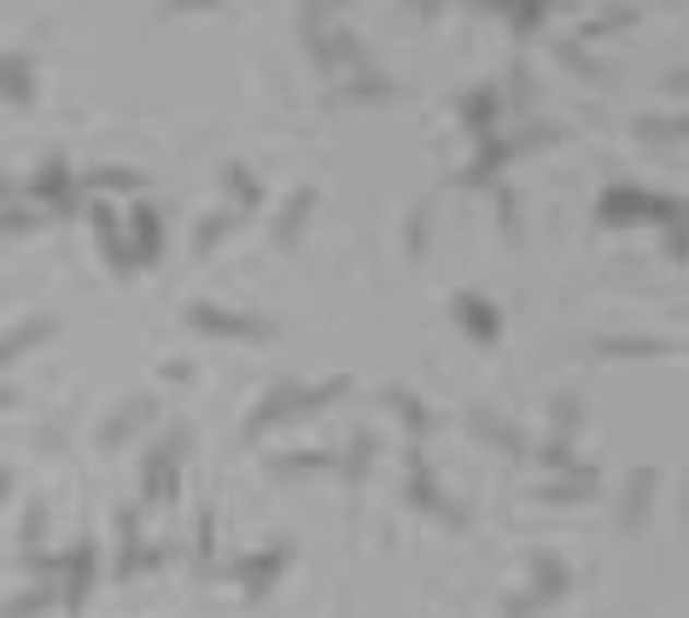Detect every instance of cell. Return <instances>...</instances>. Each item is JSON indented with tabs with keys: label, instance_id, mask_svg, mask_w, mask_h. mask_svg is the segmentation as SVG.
Returning a JSON list of instances; mask_svg holds the SVG:
<instances>
[{
	"label": "cell",
	"instance_id": "1",
	"mask_svg": "<svg viewBox=\"0 0 689 618\" xmlns=\"http://www.w3.org/2000/svg\"><path fill=\"white\" fill-rule=\"evenodd\" d=\"M181 455H188V426H170V432H164V443H153V450H146V473H141V496H146V502H176Z\"/></svg>",
	"mask_w": 689,
	"mask_h": 618
},
{
	"label": "cell",
	"instance_id": "2",
	"mask_svg": "<svg viewBox=\"0 0 689 618\" xmlns=\"http://www.w3.org/2000/svg\"><path fill=\"white\" fill-rule=\"evenodd\" d=\"M684 204L678 199H654V193H637V187H608L602 193V222L608 228H626V222H678Z\"/></svg>",
	"mask_w": 689,
	"mask_h": 618
},
{
	"label": "cell",
	"instance_id": "3",
	"mask_svg": "<svg viewBox=\"0 0 689 618\" xmlns=\"http://www.w3.org/2000/svg\"><path fill=\"white\" fill-rule=\"evenodd\" d=\"M188 328L211 333V338H275V321L234 316V309H223V304H188Z\"/></svg>",
	"mask_w": 689,
	"mask_h": 618
},
{
	"label": "cell",
	"instance_id": "4",
	"mask_svg": "<svg viewBox=\"0 0 689 618\" xmlns=\"http://www.w3.org/2000/svg\"><path fill=\"white\" fill-rule=\"evenodd\" d=\"M409 502L421 508V513H432V520H444L450 531H462L467 525V513L450 502V496L439 490V478L427 473V461H421V450H409Z\"/></svg>",
	"mask_w": 689,
	"mask_h": 618
},
{
	"label": "cell",
	"instance_id": "5",
	"mask_svg": "<svg viewBox=\"0 0 689 618\" xmlns=\"http://www.w3.org/2000/svg\"><path fill=\"white\" fill-rule=\"evenodd\" d=\"M146 420H158V397H123L117 403V415L99 426V450H123Z\"/></svg>",
	"mask_w": 689,
	"mask_h": 618
},
{
	"label": "cell",
	"instance_id": "6",
	"mask_svg": "<svg viewBox=\"0 0 689 618\" xmlns=\"http://www.w3.org/2000/svg\"><path fill=\"white\" fill-rule=\"evenodd\" d=\"M462 129L474 134V141H497V129H502V94L497 88H474V94H462Z\"/></svg>",
	"mask_w": 689,
	"mask_h": 618
},
{
	"label": "cell",
	"instance_id": "7",
	"mask_svg": "<svg viewBox=\"0 0 689 618\" xmlns=\"http://www.w3.org/2000/svg\"><path fill=\"white\" fill-rule=\"evenodd\" d=\"M532 572H537V583H532V590H526V595H520L514 607H509V618H532L537 607H544V601H556V595L567 590V566H561V560L532 555Z\"/></svg>",
	"mask_w": 689,
	"mask_h": 618
},
{
	"label": "cell",
	"instance_id": "8",
	"mask_svg": "<svg viewBox=\"0 0 689 618\" xmlns=\"http://www.w3.org/2000/svg\"><path fill=\"white\" fill-rule=\"evenodd\" d=\"M281 566H287V543H269L263 555H246L240 566H234V578L246 583V595H251V601H263V595H269V583L281 578Z\"/></svg>",
	"mask_w": 689,
	"mask_h": 618
},
{
	"label": "cell",
	"instance_id": "9",
	"mask_svg": "<svg viewBox=\"0 0 689 618\" xmlns=\"http://www.w3.org/2000/svg\"><path fill=\"white\" fill-rule=\"evenodd\" d=\"M654 490H661V473H654V467H637L631 485H626V502H619V525H626V531H643L649 513H654Z\"/></svg>",
	"mask_w": 689,
	"mask_h": 618
},
{
	"label": "cell",
	"instance_id": "10",
	"mask_svg": "<svg viewBox=\"0 0 689 618\" xmlns=\"http://www.w3.org/2000/svg\"><path fill=\"white\" fill-rule=\"evenodd\" d=\"M293 408H298V385L287 380V385H275V391H269V397L246 415V443L263 438V432H275L281 420H293Z\"/></svg>",
	"mask_w": 689,
	"mask_h": 618
},
{
	"label": "cell",
	"instance_id": "11",
	"mask_svg": "<svg viewBox=\"0 0 689 618\" xmlns=\"http://www.w3.org/2000/svg\"><path fill=\"white\" fill-rule=\"evenodd\" d=\"M134 269H153L158 263V257H164V216L153 211V204H134Z\"/></svg>",
	"mask_w": 689,
	"mask_h": 618
},
{
	"label": "cell",
	"instance_id": "12",
	"mask_svg": "<svg viewBox=\"0 0 689 618\" xmlns=\"http://www.w3.org/2000/svg\"><path fill=\"white\" fill-rule=\"evenodd\" d=\"M456 316H462V328L474 333L479 345H497L502 316H497V304H491V298H479V292H456Z\"/></svg>",
	"mask_w": 689,
	"mask_h": 618
},
{
	"label": "cell",
	"instance_id": "13",
	"mask_svg": "<svg viewBox=\"0 0 689 618\" xmlns=\"http://www.w3.org/2000/svg\"><path fill=\"white\" fill-rule=\"evenodd\" d=\"M94 543H76L71 548V560H64L59 566V572H64V590H59V601H64V607H82V601H88V583H94Z\"/></svg>",
	"mask_w": 689,
	"mask_h": 618
},
{
	"label": "cell",
	"instance_id": "14",
	"mask_svg": "<svg viewBox=\"0 0 689 618\" xmlns=\"http://www.w3.org/2000/svg\"><path fill=\"white\" fill-rule=\"evenodd\" d=\"M0 99H12V106L36 99V64H29V54H0Z\"/></svg>",
	"mask_w": 689,
	"mask_h": 618
},
{
	"label": "cell",
	"instance_id": "15",
	"mask_svg": "<svg viewBox=\"0 0 689 618\" xmlns=\"http://www.w3.org/2000/svg\"><path fill=\"white\" fill-rule=\"evenodd\" d=\"M532 496H537V502H549V508L591 502V496H596V473H591V467H579V473H567V478H549V485H537Z\"/></svg>",
	"mask_w": 689,
	"mask_h": 618
},
{
	"label": "cell",
	"instance_id": "16",
	"mask_svg": "<svg viewBox=\"0 0 689 618\" xmlns=\"http://www.w3.org/2000/svg\"><path fill=\"white\" fill-rule=\"evenodd\" d=\"M88 216H94V234H99V251H106V263L117 274H134V257L123 246V234H117V211L111 204H88Z\"/></svg>",
	"mask_w": 689,
	"mask_h": 618
},
{
	"label": "cell",
	"instance_id": "17",
	"mask_svg": "<svg viewBox=\"0 0 689 618\" xmlns=\"http://www.w3.org/2000/svg\"><path fill=\"white\" fill-rule=\"evenodd\" d=\"M54 338V321L36 316V321H24V328H12V333H0V368H12V363H24L36 345H47Z\"/></svg>",
	"mask_w": 689,
	"mask_h": 618
},
{
	"label": "cell",
	"instance_id": "18",
	"mask_svg": "<svg viewBox=\"0 0 689 618\" xmlns=\"http://www.w3.org/2000/svg\"><path fill=\"white\" fill-rule=\"evenodd\" d=\"M29 193H36L41 204H59V199H71V193H76V176H71V164H64L59 152H54V158H47V164L36 169V181H29Z\"/></svg>",
	"mask_w": 689,
	"mask_h": 618
},
{
	"label": "cell",
	"instance_id": "19",
	"mask_svg": "<svg viewBox=\"0 0 689 618\" xmlns=\"http://www.w3.org/2000/svg\"><path fill=\"white\" fill-rule=\"evenodd\" d=\"M509 158H514V152H509V141H502V134H497V141H479V152H474V164H467V176H462V181H467V187L497 181Z\"/></svg>",
	"mask_w": 689,
	"mask_h": 618
},
{
	"label": "cell",
	"instance_id": "20",
	"mask_svg": "<svg viewBox=\"0 0 689 618\" xmlns=\"http://www.w3.org/2000/svg\"><path fill=\"white\" fill-rule=\"evenodd\" d=\"M310 211H316V187H298V193L281 204V222H275V239H281V246H293V239L305 234Z\"/></svg>",
	"mask_w": 689,
	"mask_h": 618
},
{
	"label": "cell",
	"instance_id": "21",
	"mask_svg": "<svg viewBox=\"0 0 689 618\" xmlns=\"http://www.w3.org/2000/svg\"><path fill=\"white\" fill-rule=\"evenodd\" d=\"M368 99H392V76L363 71V76H351L345 88H333V106H368Z\"/></svg>",
	"mask_w": 689,
	"mask_h": 618
},
{
	"label": "cell",
	"instance_id": "22",
	"mask_svg": "<svg viewBox=\"0 0 689 618\" xmlns=\"http://www.w3.org/2000/svg\"><path fill=\"white\" fill-rule=\"evenodd\" d=\"M117 531H123V543H117V578H134L146 566V543H141V520L134 513H123L117 520Z\"/></svg>",
	"mask_w": 689,
	"mask_h": 618
},
{
	"label": "cell",
	"instance_id": "23",
	"mask_svg": "<svg viewBox=\"0 0 689 618\" xmlns=\"http://www.w3.org/2000/svg\"><path fill=\"white\" fill-rule=\"evenodd\" d=\"M375 450H380L375 432H357V438H351V450H345V461H340V473H345L351 490H357L363 478H368V467H375Z\"/></svg>",
	"mask_w": 689,
	"mask_h": 618
},
{
	"label": "cell",
	"instance_id": "24",
	"mask_svg": "<svg viewBox=\"0 0 689 618\" xmlns=\"http://www.w3.org/2000/svg\"><path fill=\"white\" fill-rule=\"evenodd\" d=\"M240 222H246L240 211H216V216H205V222H199V234H193V257H211L234 228H240Z\"/></svg>",
	"mask_w": 689,
	"mask_h": 618
},
{
	"label": "cell",
	"instance_id": "25",
	"mask_svg": "<svg viewBox=\"0 0 689 618\" xmlns=\"http://www.w3.org/2000/svg\"><path fill=\"white\" fill-rule=\"evenodd\" d=\"M467 420H474V432H479V438H491L497 450H509V455H526V438H520V432H514L509 420L485 415V408H474V415H467Z\"/></svg>",
	"mask_w": 689,
	"mask_h": 618
},
{
	"label": "cell",
	"instance_id": "26",
	"mask_svg": "<svg viewBox=\"0 0 689 618\" xmlns=\"http://www.w3.org/2000/svg\"><path fill=\"white\" fill-rule=\"evenodd\" d=\"M345 391H351L345 373H333V380H322V385H298V408H293V420H298V415H316V408H328L333 397H345Z\"/></svg>",
	"mask_w": 689,
	"mask_h": 618
},
{
	"label": "cell",
	"instance_id": "27",
	"mask_svg": "<svg viewBox=\"0 0 689 618\" xmlns=\"http://www.w3.org/2000/svg\"><path fill=\"white\" fill-rule=\"evenodd\" d=\"M385 408H392V415L403 420V426H409V432L415 438H421L427 432V426H432V415H427V408H421V397H415V391H385V397H380Z\"/></svg>",
	"mask_w": 689,
	"mask_h": 618
},
{
	"label": "cell",
	"instance_id": "28",
	"mask_svg": "<svg viewBox=\"0 0 689 618\" xmlns=\"http://www.w3.org/2000/svg\"><path fill=\"white\" fill-rule=\"evenodd\" d=\"M47 607H59V590H54V583H41V590L7 601V607H0V618H41Z\"/></svg>",
	"mask_w": 689,
	"mask_h": 618
},
{
	"label": "cell",
	"instance_id": "29",
	"mask_svg": "<svg viewBox=\"0 0 689 618\" xmlns=\"http://www.w3.org/2000/svg\"><path fill=\"white\" fill-rule=\"evenodd\" d=\"M228 187H234V199H240V216H246V211H258V204H263V181L251 176L246 164H228Z\"/></svg>",
	"mask_w": 689,
	"mask_h": 618
},
{
	"label": "cell",
	"instance_id": "30",
	"mask_svg": "<svg viewBox=\"0 0 689 618\" xmlns=\"http://www.w3.org/2000/svg\"><path fill=\"white\" fill-rule=\"evenodd\" d=\"M596 350L614 356V363L619 356H672V345H661V338H602Z\"/></svg>",
	"mask_w": 689,
	"mask_h": 618
},
{
	"label": "cell",
	"instance_id": "31",
	"mask_svg": "<svg viewBox=\"0 0 689 618\" xmlns=\"http://www.w3.org/2000/svg\"><path fill=\"white\" fill-rule=\"evenodd\" d=\"M556 59L567 64V71H579L584 82H602V76H608V71H602V64H596L591 54H584V47H579V41H556Z\"/></svg>",
	"mask_w": 689,
	"mask_h": 618
},
{
	"label": "cell",
	"instance_id": "32",
	"mask_svg": "<svg viewBox=\"0 0 689 618\" xmlns=\"http://www.w3.org/2000/svg\"><path fill=\"white\" fill-rule=\"evenodd\" d=\"M82 181H88L94 193H134V187H141V176H134V169H88Z\"/></svg>",
	"mask_w": 689,
	"mask_h": 618
},
{
	"label": "cell",
	"instance_id": "33",
	"mask_svg": "<svg viewBox=\"0 0 689 618\" xmlns=\"http://www.w3.org/2000/svg\"><path fill=\"white\" fill-rule=\"evenodd\" d=\"M579 426H584V403L579 397H556V443H573Z\"/></svg>",
	"mask_w": 689,
	"mask_h": 618
},
{
	"label": "cell",
	"instance_id": "34",
	"mask_svg": "<svg viewBox=\"0 0 689 618\" xmlns=\"http://www.w3.org/2000/svg\"><path fill=\"white\" fill-rule=\"evenodd\" d=\"M637 134H643V141H654V146L684 141V117H643V123H637Z\"/></svg>",
	"mask_w": 689,
	"mask_h": 618
},
{
	"label": "cell",
	"instance_id": "35",
	"mask_svg": "<svg viewBox=\"0 0 689 618\" xmlns=\"http://www.w3.org/2000/svg\"><path fill=\"white\" fill-rule=\"evenodd\" d=\"M637 24V12L631 7H614V12H602V19H591L579 29V36H619V29H631Z\"/></svg>",
	"mask_w": 689,
	"mask_h": 618
},
{
	"label": "cell",
	"instance_id": "36",
	"mask_svg": "<svg viewBox=\"0 0 689 618\" xmlns=\"http://www.w3.org/2000/svg\"><path fill=\"white\" fill-rule=\"evenodd\" d=\"M36 211H29V204H19V199H12V204H0V234H29V228H36Z\"/></svg>",
	"mask_w": 689,
	"mask_h": 618
},
{
	"label": "cell",
	"instance_id": "37",
	"mask_svg": "<svg viewBox=\"0 0 689 618\" xmlns=\"http://www.w3.org/2000/svg\"><path fill=\"white\" fill-rule=\"evenodd\" d=\"M497 12H502V19L514 24V36H532V29L549 19V7H497Z\"/></svg>",
	"mask_w": 689,
	"mask_h": 618
},
{
	"label": "cell",
	"instance_id": "38",
	"mask_svg": "<svg viewBox=\"0 0 689 618\" xmlns=\"http://www.w3.org/2000/svg\"><path fill=\"white\" fill-rule=\"evenodd\" d=\"M497 222H502V239H520V199L509 187H497Z\"/></svg>",
	"mask_w": 689,
	"mask_h": 618
},
{
	"label": "cell",
	"instance_id": "39",
	"mask_svg": "<svg viewBox=\"0 0 689 618\" xmlns=\"http://www.w3.org/2000/svg\"><path fill=\"white\" fill-rule=\"evenodd\" d=\"M322 467H333V455H281V461H275L281 478H293V473H322Z\"/></svg>",
	"mask_w": 689,
	"mask_h": 618
},
{
	"label": "cell",
	"instance_id": "40",
	"mask_svg": "<svg viewBox=\"0 0 689 618\" xmlns=\"http://www.w3.org/2000/svg\"><path fill=\"white\" fill-rule=\"evenodd\" d=\"M427 222H432V204H415L409 211V257H427Z\"/></svg>",
	"mask_w": 689,
	"mask_h": 618
},
{
	"label": "cell",
	"instance_id": "41",
	"mask_svg": "<svg viewBox=\"0 0 689 618\" xmlns=\"http://www.w3.org/2000/svg\"><path fill=\"white\" fill-rule=\"evenodd\" d=\"M59 438H64V426H59V420H47V426H41V450H54Z\"/></svg>",
	"mask_w": 689,
	"mask_h": 618
},
{
	"label": "cell",
	"instance_id": "42",
	"mask_svg": "<svg viewBox=\"0 0 689 618\" xmlns=\"http://www.w3.org/2000/svg\"><path fill=\"white\" fill-rule=\"evenodd\" d=\"M24 397H19V391H12V385H0V415H7V408H19Z\"/></svg>",
	"mask_w": 689,
	"mask_h": 618
},
{
	"label": "cell",
	"instance_id": "43",
	"mask_svg": "<svg viewBox=\"0 0 689 618\" xmlns=\"http://www.w3.org/2000/svg\"><path fill=\"white\" fill-rule=\"evenodd\" d=\"M12 193H19V187H12V176H0V204H12Z\"/></svg>",
	"mask_w": 689,
	"mask_h": 618
},
{
	"label": "cell",
	"instance_id": "44",
	"mask_svg": "<svg viewBox=\"0 0 689 618\" xmlns=\"http://www.w3.org/2000/svg\"><path fill=\"white\" fill-rule=\"evenodd\" d=\"M12 485H19V478H12L7 467H0V502H7V490H12Z\"/></svg>",
	"mask_w": 689,
	"mask_h": 618
}]
</instances>
